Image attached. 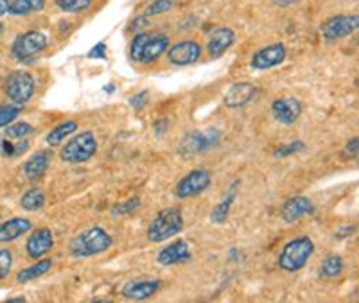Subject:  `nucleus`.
<instances>
[{
	"label": "nucleus",
	"mask_w": 359,
	"mask_h": 303,
	"mask_svg": "<svg viewBox=\"0 0 359 303\" xmlns=\"http://www.w3.org/2000/svg\"><path fill=\"white\" fill-rule=\"evenodd\" d=\"M171 38L165 33H137L131 40L130 57L140 65H151L168 52Z\"/></svg>",
	"instance_id": "1"
},
{
	"label": "nucleus",
	"mask_w": 359,
	"mask_h": 303,
	"mask_svg": "<svg viewBox=\"0 0 359 303\" xmlns=\"http://www.w3.org/2000/svg\"><path fill=\"white\" fill-rule=\"evenodd\" d=\"M114 244V239L108 234L107 230L101 226H94V228L83 230L76 237L70 241L69 250L70 255L76 258H86L94 257V255H101L108 251Z\"/></svg>",
	"instance_id": "2"
},
{
	"label": "nucleus",
	"mask_w": 359,
	"mask_h": 303,
	"mask_svg": "<svg viewBox=\"0 0 359 303\" xmlns=\"http://www.w3.org/2000/svg\"><path fill=\"white\" fill-rule=\"evenodd\" d=\"M314 253V242L309 235H300V237L293 239L287 244H284V248L278 253V267L287 273H294V271H300L302 267H306V264L309 262V258Z\"/></svg>",
	"instance_id": "3"
},
{
	"label": "nucleus",
	"mask_w": 359,
	"mask_h": 303,
	"mask_svg": "<svg viewBox=\"0 0 359 303\" xmlns=\"http://www.w3.org/2000/svg\"><path fill=\"white\" fill-rule=\"evenodd\" d=\"M184 230V213L178 206L160 210L147 226V239L151 242H163L172 239Z\"/></svg>",
	"instance_id": "4"
},
{
	"label": "nucleus",
	"mask_w": 359,
	"mask_h": 303,
	"mask_svg": "<svg viewBox=\"0 0 359 303\" xmlns=\"http://www.w3.org/2000/svg\"><path fill=\"white\" fill-rule=\"evenodd\" d=\"M47 34L41 31H29V33L18 34L11 45V52L15 59L24 65H33L36 57L47 49Z\"/></svg>",
	"instance_id": "5"
},
{
	"label": "nucleus",
	"mask_w": 359,
	"mask_h": 303,
	"mask_svg": "<svg viewBox=\"0 0 359 303\" xmlns=\"http://www.w3.org/2000/svg\"><path fill=\"white\" fill-rule=\"evenodd\" d=\"M97 153V139L92 132H81L74 135L60 151V158L65 164H85Z\"/></svg>",
	"instance_id": "6"
},
{
	"label": "nucleus",
	"mask_w": 359,
	"mask_h": 303,
	"mask_svg": "<svg viewBox=\"0 0 359 303\" xmlns=\"http://www.w3.org/2000/svg\"><path fill=\"white\" fill-rule=\"evenodd\" d=\"M34 92H36V83H34V78L29 72L17 70V72L9 74L8 79H6L4 94L13 104L24 106V104H27L33 99Z\"/></svg>",
	"instance_id": "7"
},
{
	"label": "nucleus",
	"mask_w": 359,
	"mask_h": 303,
	"mask_svg": "<svg viewBox=\"0 0 359 303\" xmlns=\"http://www.w3.org/2000/svg\"><path fill=\"white\" fill-rule=\"evenodd\" d=\"M210 183H212L210 172L205 171V169H194V171L187 172L176 183L175 196L180 197V199H189V197L200 196L201 192H205L210 187Z\"/></svg>",
	"instance_id": "8"
},
{
	"label": "nucleus",
	"mask_w": 359,
	"mask_h": 303,
	"mask_svg": "<svg viewBox=\"0 0 359 303\" xmlns=\"http://www.w3.org/2000/svg\"><path fill=\"white\" fill-rule=\"evenodd\" d=\"M219 142V132L217 129H210L208 133L203 132H191L184 136V140L180 142L178 153L184 156H196L201 153L212 149Z\"/></svg>",
	"instance_id": "9"
},
{
	"label": "nucleus",
	"mask_w": 359,
	"mask_h": 303,
	"mask_svg": "<svg viewBox=\"0 0 359 303\" xmlns=\"http://www.w3.org/2000/svg\"><path fill=\"white\" fill-rule=\"evenodd\" d=\"M359 29L358 15H338L331 17L322 24V36L329 41L343 40L351 36Z\"/></svg>",
	"instance_id": "10"
},
{
	"label": "nucleus",
	"mask_w": 359,
	"mask_h": 303,
	"mask_svg": "<svg viewBox=\"0 0 359 303\" xmlns=\"http://www.w3.org/2000/svg\"><path fill=\"white\" fill-rule=\"evenodd\" d=\"M201 57V45L194 40L178 41L175 45H169L168 59L171 65L189 66L196 63Z\"/></svg>",
	"instance_id": "11"
},
{
	"label": "nucleus",
	"mask_w": 359,
	"mask_h": 303,
	"mask_svg": "<svg viewBox=\"0 0 359 303\" xmlns=\"http://www.w3.org/2000/svg\"><path fill=\"white\" fill-rule=\"evenodd\" d=\"M286 56L287 50L284 43H271V45L262 47V49H259L257 52L253 54L250 65L255 70H268L282 65Z\"/></svg>",
	"instance_id": "12"
},
{
	"label": "nucleus",
	"mask_w": 359,
	"mask_h": 303,
	"mask_svg": "<svg viewBox=\"0 0 359 303\" xmlns=\"http://www.w3.org/2000/svg\"><path fill=\"white\" fill-rule=\"evenodd\" d=\"M304 111L302 101H298L294 97H284L277 99L273 104H271V113H273V119L278 124H284V126H291V124L297 122L300 119V115Z\"/></svg>",
	"instance_id": "13"
},
{
	"label": "nucleus",
	"mask_w": 359,
	"mask_h": 303,
	"mask_svg": "<svg viewBox=\"0 0 359 303\" xmlns=\"http://www.w3.org/2000/svg\"><path fill=\"white\" fill-rule=\"evenodd\" d=\"M54 246V235L49 228H38L33 234L29 235L27 242H25V253L29 258L38 260L43 258L49 253Z\"/></svg>",
	"instance_id": "14"
},
{
	"label": "nucleus",
	"mask_w": 359,
	"mask_h": 303,
	"mask_svg": "<svg viewBox=\"0 0 359 303\" xmlns=\"http://www.w3.org/2000/svg\"><path fill=\"white\" fill-rule=\"evenodd\" d=\"M311 213H314V205L313 201L306 196L290 197L280 209V218L290 225L297 223L298 219L306 218V216H311Z\"/></svg>",
	"instance_id": "15"
},
{
	"label": "nucleus",
	"mask_w": 359,
	"mask_h": 303,
	"mask_svg": "<svg viewBox=\"0 0 359 303\" xmlns=\"http://www.w3.org/2000/svg\"><path fill=\"white\" fill-rule=\"evenodd\" d=\"M54 153L53 149H41V151L34 153L31 158H27L24 164V174L29 181H36L43 176L45 172L49 171L50 164H53Z\"/></svg>",
	"instance_id": "16"
},
{
	"label": "nucleus",
	"mask_w": 359,
	"mask_h": 303,
	"mask_svg": "<svg viewBox=\"0 0 359 303\" xmlns=\"http://www.w3.org/2000/svg\"><path fill=\"white\" fill-rule=\"evenodd\" d=\"M233 41H236V33H233V29L230 27L214 29L207 40L208 56L217 59V57L223 56V54L233 45Z\"/></svg>",
	"instance_id": "17"
},
{
	"label": "nucleus",
	"mask_w": 359,
	"mask_h": 303,
	"mask_svg": "<svg viewBox=\"0 0 359 303\" xmlns=\"http://www.w3.org/2000/svg\"><path fill=\"white\" fill-rule=\"evenodd\" d=\"M192 258L191 248L185 241H175L171 244L163 248L158 255H156V260H158L160 266H176V264L189 262Z\"/></svg>",
	"instance_id": "18"
},
{
	"label": "nucleus",
	"mask_w": 359,
	"mask_h": 303,
	"mask_svg": "<svg viewBox=\"0 0 359 303\" xmlns=\"http://www.w3.org/2000/svg\"><path fill=\"white\" fill-rule=\"evenodd\" d=\"M160 287H162L160 280H131L123 287V296L133 302H142L155 296L160 291Z\"/></svg>",
	"instance_id": "19"
},
{
	"label": "nucleus",
	"mask_w": 359,
	"mask_h": 303,
	"mask_svg": "<svg viewBox=\"0 0 359 303\" xmlns=\"http://www.w3.org/2000/svg\"><path fill=\"white\" fill-rule=\"evenodd\" d=\"M255 85L252 83H236L226 90L223 97V103L226 108H243L255 97Z\"/></svg>",
	"instance_id": "20"
},
{
	"label": "nucleus",
	"mask_w": 359,
	"mask_h": 303,
	"mask_svg": "<svg viewBox=\"0 0 359 303\" xmlns=\"http://www.w3.org/2000/svg\"><path fill=\"white\" fill-rule=\"evenodd\" d=\"M33 223L27 218H13L8 221L0 223V244H8V242L17 241L18 237L31 232Z\"/></svg>",
	"instance_id": "21"
},
{
	"label": "nucleus",
	"mask_w": 359,
	"mask_h": 303,
	"mask_svg": "<svg viewBox=\"0 0 359 303\" xmlns=\"http://www.w3.org/2000/svg\"><path fill=\"white\" fill-rule=\"evenodd\" d=\"M237 187H239V183H233L229 189V192L224 194L223 199L217 203L216 209L212 210V213H210V221H212L214 225H223V223H226V219H229L230 216V209H232L233 201H236L237 197Z\"/></svg>",
	"instance_id": "22"
},
{
	"label": "nucleus",
	"mask_w": 359,
	"mask_h": 303,
	"mask_svg": "<svg viewBox=\"0 0 359 303\" xmlns=\"http://www.w3.org/2000/svg\"><path fill=\"white\" fill-rule=\"evenodd\" d=\"M50 267H53V260H50V258H38L36 264H33V266H29V267H25V269L18 271L17 282H20V283L33 282V280L43 276L45 273H49Z\"/></svg>",
	"instance_id": "23"
},
{
	"label": "nucleus",
	"mask_w": 359,
	"mask_h": 303,
	"mask_svg": "<svg viewBox=\"0 0 359 303\" xmlns=\"http://www.w3.org/2000/svg\"><path fill=\"white\" fill-rule=\"evenodd\" d=\"M45 9V0H9V15L27 17Z\"/></svg>",
	"instance_id": "24"
},
{
	"label": "nucleus",
	"mask_w": 359,
	"mask_h": 303,
	"mask_svg": "<svg viewBox=\"0 0 359 303\" xmlns=\"http://www.w3.org/2000/svg\"><path fill=\"white\" fill-rule=\"evenodd\" d=\"M76 132H78V122H76V120H65V122H62L60 126L54 127L53 132H49V135H47L45 140H47V143H49L50 148H57L67 136L72 135V133Z\"/></svg>",
	"instance_id": "25"
},
{
	"label": "nucleus",
	"mask_w": 359,
	"mask_h": 303,
	"mask_svg": "<svg viewBox=\"0 0 359 303\" xmlns=\"http://www.w3.org/2000/svg\"><path fill=\"white\" fill-rule=\"evenodd\" d=\"M343 267H345V262L339 255H329L320 266V276L327 280L336 279V276L341 275Z\"/></svg>",
	"instance_id": "26"
},
{
	"label": "nucleus",
	"mask_w": 359,
	"mask_h": 303,
	"mask_svg": "<svg viewBox=\"0 0 359 303\" xmlns=\"http://www.w3.org/2000/svg\"><path fill=\"white\" fill-rule=\"evenodd\" d=\"M45 205V194L40 189H29L24 196L20 197V206L25 212H36Z\"/></svg>",
	"instance_id": "27"
},
{
	"label": "nucleus",
	"mask_w": 359,
	"mask_h": 303,
	"mask_svg": "<svg viewBox=\"0 0 359 303\" xmlns=\"http://www.w3.org/2000/svg\"><path fill=\"white\" fill-rule=\"evenodd\" d=\"M34 133H36V129L29 122H13L6 127V139L9 140H24Z\"/></svg>",
	"instance_id": "28"
},
{
	"label": "nucleus",
	"mask_w": 359,
	"mask_h": 303,
	"mask_svg": "<svg viewBox=\"0 0 359 303\" xmlns=\"http://www.w3.org/2000/svg\"><path fill=\"white\" fill-rule=\"evenodd\" d=\"M22 111H24V106L20 104H0V129L15 122Z\"/></svg>",
	"instance_id": "29"
},
{
	"label": "nucleus",
	"mask_w": 359,
	"mask_h": 303,
	"mask_svg": "<svg viewBox=\"0 0 359 303\" xmlns=\"http://www.w3.org/2000/svg\"><path fill=\"white\" fill-rule=\"evenodd\" d=\"M29 148V142L27 140H17V143H11V140L9 139H4L2 142H0V151H2V155L4 156H18L22 155V153L27 151Z\"/></svg>",
	"instance_id": "30"
},
{
	"label": "nucleus",
	"mask_w": 359,
	"mask_h": 303,
	"mask_svg": "<svg viewBox=\"0 0 359 303\" xmlns=\"http://www.w3.org/2000/svg\"><path fill=\"white\" fill-rule=\"evenodd\" d=\"M92 4V0H56V6L63 13H81L86 11Z\"/></svg>",
	"instance_id": "31"
},
{
	"label": "nucleus",
	"mask_w": 359,
	"mask_h": 303,
	"mask_svg": "<svg viewBox=\"0 0 359 303\" xmlns=\"http://www.w3.org/2000/svg\"><path fill=\"white\" fill-rule=\"evenodd\" d=\"M175 8V0H155L146 8L144 17H156V15H163V13L171 11Z\"/></svg>",
	"instance_id": "32"
},
{
	"label": "nucleus",
	"mask_w": 359,
	"mask_h": 303,
	"mask_svg": "<svg viewBox=\"0 0 359 303\" xmlns=\"http://www.w3.org/2000/svg\"><path fill=\"white\" fill-rule=\"evenodd\" d=\"M304 149H306V143L300 142V140H297V142H290V143H286V146H280V148L273 153V156L275 158H286V156L302 153Z\"/></svg>",
	"instance_id": "33"
},
{
	"label": "nucleus",
	"mask_w": 359,
	"mask_h": 303,
	"mask_svg": "<svg viewBox=\"0 0 359 303\" xmlns=\"http://www.w3.org/2000/svg\"><path fill=\"white\" fill-rule=\"evenodd\" d=\"M13 267V253L8 248H0V280L8 279Z\"/></svg>",
	"instance_id": "34"
},
{
	"label": "nucleus",
	"mask_w": 359,
	"mask_h": 303,
	"mask_svg": "<svg viewBox=\"0 0 359 303\" xmlns=\"http://www.w3.org/2000/svg\"><path fill=\"white\" fill-rule=\"evenodd\" d=\"M140 206V197H131V199L124 201L121 205H115L111 209V213L114 216H128V213L135 212V210H139Z\"/></svg>",
	"instance_id": "35"
},
{
	"label": "nucleus",
	"mask_w": 359,
	"mask_h": 303,
	"mask_svg": "<svg viewBox=\"0 0 359 303\" xmlns=\"http://www.w3.org/2000/svg\"><path fill=\"white\" fill-rule=\"evenodd\" d=\"M86 56H88L90 59H107V43H104V41L95 43V45L88 50Z\"/></svg>",
	"instance_id": "36"
},
{
	"label": "nucleus",
	"mask_w": 359,
	"mask_h": 303,
	"mask_svg": "<svg viewBox=\"0 0 359 303\" xmlns=\"http://www.w3.org/2000/svg\"><path fill=\"white\" fill-rule=\"evenodd\" d=\"M147 103H149V94H147V90L139 92V94L133 95V97L130 99V104L135 110H142Z\"/></svg>",
	"instance_id": "37"
},
{
	"label": "nucleus",
	"mask_w": 359,
	"mask_h": 303,
	"mask_svg": "<svg viewBox=\"0 0 359 303\" xmlns=\"http://www.w3.org/2000/svg\"><path fill=\"white\" fill-rule=\"evenodd\" d=\"M358 146H359V139L358 136H354V139L345 146V156H347V158H355V156H358Z\"/></svg>",
	"instance_id": "38"
},
{
	"label": "nucleus",
	"mask_w": 359,
	"mask_h": 303,
	"mask_svg": "<svg viewBox=\"0 0 359 303\" xmlns=\"http://www.w3.org/2000/svg\"><path fill=\"white\" fill-rule=\"evenodd\" d=\"M355 232V226H347V228L343 230H338L336 232V239H345V237H351L352 234Z\"/></svg>",
	"instance_id": "39"
},
{
	"label": "nucleus",
	"mask_w": 359,
	"mask_h": 303,
	"mask_svg": "<svg viewBox=\"0 0 359 303\" xmlns=\"http://www.w3.org/2000/svg\"><path fill=\"white\" fill-rule=\"evenodd\" d=\"M6 13H9V0H0V17H4Z\"/></svg>",
	"instance_id": "40"
},
{
	"label": "nucleus",
	"mask_w": 359,
	"mask_h": 303,
	"mask_svg": "<svg viewBox=\"0 0 359 303\" xmlns=\"http://www.w3.org/2000/svg\"><path fill=\"white\" fill-rule=\"evenodd\" d=\"M275 2H277V4H280V6H284V8H286L287 4H291V2H293V0H275Z\"/></svg>",
	"instance_id": "41"
},
{
	"label": "nucleus",
	"mask_w": 359,
	"mask_h": 303,
	"mask_svg": "<svg viewBox=\"0 0 359 303\" xmlns=\"http://www.w3.org/2000/svg\"><path fill=\"white\" fill-rule=\"evenodd\" d=\"M8 302H17V303H22V302H25V298H9Z\"/></svg>",
	"instance_id": "42"
},
{
	"label": "nucleus",
	"mask_w": 359,
	"mask_h": 303,
	"mask_svg": "<svg viewBox=\"0 0 359 303\" xmlns=\"http://www.w3.org/2000/svg\"><path fill=\"white\" fill-rule=\"evenodd\" d=\"M0 33H2V22H0Z\"/></svg>",
	"instance_id": "43"
}]
</instances>
